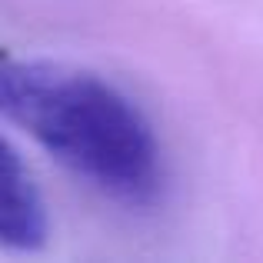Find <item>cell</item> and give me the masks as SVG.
I'll use <instances>...</instances> for the list:
<instances>
[{
    "instance_id": "1",
    "label": "cell",
    "mask_w": 263,
    "mask_h": 263,
    "mask_svg": "<svg viewBox=\"0 0 263 263\" xmlns=\"http://www.w3.org/2000/svg\"><path fill=\"white\" fill-rule=\"evenodd\" d=\"M0 114L90 190L127 210L163 200V150L143 110L80 67L0 57Z\"/></svg>"
},
{
    "instance_id": "2",
    "label": "cell",
    "mask_w": 263,
    "mask_h": 263,
    "mask_svg": "<svg viewBox=\"0 0 263 263\" xmlns=\"http://www.w3.org/2000/svg\"><path fill=\"white\" fill-rule=\"evenodd\" d=\"M47 240V206L13 147L0 137V247L37 250Z\"/></svg>"
}]
</instances>
